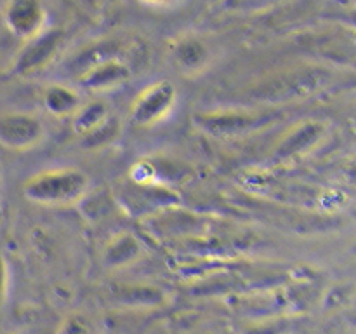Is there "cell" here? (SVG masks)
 <instances>
[{
    "label": "cell",
    "instance_id": "12",
    "mask_svg": "<svg viewBox=\"0 0 356 334\" xmlns=\"http://www.w3.org/2000/svg\"><path fill=\"white\" fill-rule=\"evenodd\" d=\"M145 2H149V3H163V2H167V0H145Z\"/></svg>",
    "mask_w": 356,
    "mask_h": 334
},
{
    "label": "cell",
    "instance_id": "10",
    "mask_svg": "<svg viewBox=\"0 0 356 334\" xmlns=\"http://www.w3.org/2000/svg\"><path fill=\"white\" fill-rule=\"evenodd\" d=\"M58 334H96L89 320L82 315H68L63 319Z\"/></svg>",
    "mask_w": 356,
    "mask_h": 334
},
{
    "label": "cell",
    "instance_id": "4",
    "mask_svg": "<svg viewBox=\"0 0 356 334\" xmlns=\"http://www.w3.org/2000/svg\"><path fill=\"white\" fill-rule=\"evenodd\" d=\"M6 24L19 37H31L42 23V7L38 0H9L3 10Z\"/></svg>",
    "mask_w": 356,
    "mask_h": 334
},
{
    "label": "cell",
    "instance_id": "1",
    "mask_svg": "<svg viewBox=\"0 0 356 334\" xmlns=\"http://www.w3.org/2000/svg\"><path fill=\"white\" fill-rule=\"evenodd\" d=\"M89 188L82 170L52 169L35 174L24 183L23 191L30 200L42 205H70L79 202Z\"/></svg>",
    "mask_w": 356,
    "mask_h": 334
},
{
    "label": "cell",
    "instance_id": "2",
    "mask_svg": "<svg viewBox=\"0 0 356 334\" xmlns=\"http://www.w3.org/2000/svg\"><path fill=\"white\" fill-rule=\"evenodd\" d=\"M44 136L40 120L26 113H6L0 117V145L9 150H28Z\"/></svg>",
    "mask_w": 356,
    "mask_h": 334
},
{
    "label": "cell",
    "instance_id": "9",
    "mask_svg": "<svg viewBox=\"0 0 356 334\" xmlns=\"http://www.w3.org/2000/svg\"><path fill=\"white\" fill-rule=\"evenodd\" d=\"M106 106L101 103H90L86 108L76 110L75 129L79 132H92L106 122Z\"/></svg>",
    "mask_w": 356,
    "mask_h": 334
},
{
    "label": "cell",
    "instance_id": "7",
    "mask_svg": "<svg viewBox=\"0 0 356 334\" xmlns=\"http://www.w3.org/2000/svg\"><path fill=\"white\" fill-rule=\"evenodd\" d=\"M127 75V70L122 65H117L113 61H106L103 65H97L94 68L87 70L83 80H86V86L89 87H106V86H115L117 82L124 80V77Z\"/></svg>",
    "mask_w": 356,
    "mask_h": 334
},
{
    "label": "cell",
    "instance_id": "6",
    "mask_svg": "<svg viewBox=\"0 0 356 334\" xmlns=\"http://www.w3.org/2000/svg\"><path fill=\"white\" fill-rule=\"evenodd\" d=\"M176 59L184 72H198L207 61V47L195 38L181 40L176 47Z\"/></svg>",
    "mask_w": 356,
    "mask_h": 334
},
{
    "label": "cell",
    "instance_id": "13",
    "mask_svg": "<svg viewBox=\"0 0 356 334\" xmlns=\"http://www.w3.org/2000/svg\"><path fill=\"white\" fill-rule=\"evenodd\" d=\"M0 334H16V333H10V331H2Z\"/></svg>",
    "mask_w": 356,
    "mask_h": 334
},
{
    "label": "cell",
    "instance_id": "11",
    "mask_svg": "<svg viewBox=\"0 0 356 334\" xmlns=\"http://www.w3.org/2000/svg\"><path fill=\"white\" fill-rule=\"evenodd\" d=\"M7 284H9V273H7V263L0 254V306L7 298Z\"/></svg>",
    "mask_w": 356,
    "mask_h": 334
},
{
    "label": "cell",
    "instance_id": "3",
    "mask_svg": "<svg viewBox=\"0 0 356 334\" xmlns=\"http://www.w3.org/2000/svg\"><path fill=\"white\" fill-rule=\"evenodd\" d=\"M176 90L169 82H159L146 89L132 108V122L138 125H152L165 117L174 106Z\"/></svg>",
    "mask_w": 356,
    "mask_h": 334
},
{
    "label": "cell",
    "instance_id": "5",
    "mask_svg": "<svg viewBox=\"0 0 356 334\" xmlns=\"http://www.w3.org/2000/svg\"><path fill=\"white\" fill-rule=\"evenodd\" d=\"M259 124L256 117L252 115H207L200 122V127L214 132V134H235L238 131H247L250 127H256Z\"/></svg>",
    "mask_w": 356,
    "mask_h": 334
},
{
    "label": "cell",
    "instance_id": "8",
    "mask_svg": "<svg viewBox=\"0 0 356 334\" xmlns=\"http://www.w3.org/2000/svg\"><path fill=\"white\" fill-rule=\"evenodd\" d=\"M45 106L56 115H66L76 111L79 108V100L76 94L72 93L70 89L61 86H54L47 90L45 94Z\"/></svg>",
    "mask_w": 356,
    "mask_h": 334
}]
</instances>
